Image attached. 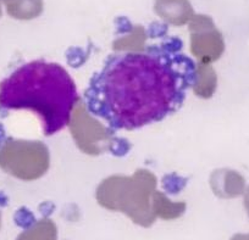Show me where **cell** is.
Here are the masks:
<instances>
[{
    "label": "cell",
    "mask_w": 249,
    "mask_h": 240,
    "mask_svg": "<svg viewBox=\"0 0 249 240\" xmlns=\"http://www.w3.org/2000/svg\"><path fill=\"white\" fill-rule=\"evenodd\" d=\"M197 65L181 50L155 47L110 56L85 93L87 109L115 131H135L181 109Z\"/></svg>",
    "instance_id": "cell-1"
},
{
    "label": "cell",
    "mask_w": 249,
    "mask_h": 240,
    "mask_svg": "<svg viewBox=\"0 0 249 240\" xmlns=\"http://www.w3.org/2000/svg\"><path fill=\"white\" fill-rule=\"evenodd\" d=\"M76 100L77 89L72 78L54 62H28L0 83V109L35 112L45 136L68 126Z\"/></svg>",
    "instance_id": "cell-2"
},
{
    "label": "cell",
    "mask_w": 249,
    "mask_h": 240,
    "mask_svg": "<svg viewBox=\"0 0 249 240\" xmlns=\"http://www.w3.org/2000/svg\"><path fill=\"white\" fill-rule=\"evenodd\" d=\"M238 240H249V237H242V238H238Z\"/></svg>",
    "instance_id": "cell-3"
},
{
    "label": "cell",
    "mask_w": 249,
    "mask_h": 240,
    "mask_svg": "<svg viewBox=\"0 0 249 240\" xmlns=\"http://www.w3.org/2000/svg\"><path fill=\"white\" fill-rule=\"evenodd\" d=\"M248 207H249V199H248Z\"/></svg>",
    "instance_id": "cell-4"
}]
</instances>
